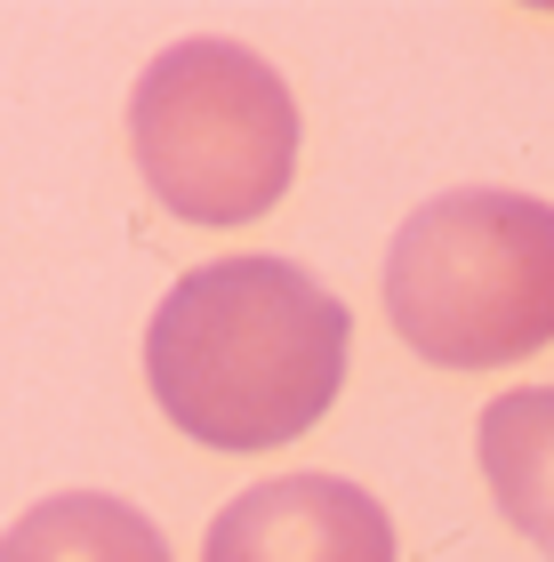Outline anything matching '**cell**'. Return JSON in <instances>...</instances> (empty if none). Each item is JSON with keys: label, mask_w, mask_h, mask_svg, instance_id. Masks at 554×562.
<instances>
[{"label": "cell", "mask_w": 554, "mask_h": 562, "mask_svg": "<svg viewBox=\"0 0 554 562\" xmlns=\"http://www.w3.org/2000/svg\"><path fill=\"white\" fill-rule=\"evenodd\" d=\"M346 305L290 258H210L169 281L145 386L201 450H282L346 386Z\"/></svg>", "instance_id": "6da1fadb"}, {"label": "cell", "mask_w": 554, "mask_h": 562, "mask_svg": "<svg viewBox=\"0 0 554 562\" xmlns=\"http://www.w3.org/2000/svg\"><path fill=\"white\" fill-rule=\"evenodd\" d=\"M386 322L442 370H507L554 346V201L459 186L402 217Z\"/></svg>", "instance_id": "7a4b0ae2"}, {"label": "cell", "mask_w": 554, "mask_h": 562, "mask_svg": "<svg viewBox=\"0 0 554 562\" xmlns=\"http://www.w3.org/2000/svg\"><path fill=\"white\" fill-rule=\"evenodd\" d=\"M129 145L154 201L185 225H249L290 193L297 97L258 48L193 33L137 72Z\"/></svg>", "instance_id": "3957f363"}, {"label": "cell", "mask_w": 554, "mask_h": 562, "mask_svg": "<svg viewBox=\"0 0 554 562\" xmlns=\"http://www.w3.org/2000/svg\"><path fill=\"white\" fill-rule=\"evenodd\" d=\"M201 562H394V515L346 474H273L210 522Z\"/></svg>", "instance_id": "277c9868"}, {"label": "cell", "mask_w": 554, "mask_h": 562, "mask_svg": "<svg viewBox=\"0 0 554 562\" xmlns=\"http://www.w3.org/2000/svg\"><path fill=\"white\" fill-rule=\"evenodd\" d=\"M483 474H490V498L522 539H531L554 562V386H515L483 411Z\"/></svg>", "instance_id": "5b68a950"}, {"label": "cell", "mask_w": 554, "mask_h": 562, "mask_svg": "<svg viewBox=\"0 0 554 562\" xmlns=\"http://www.w3.org/2000/svg\"><path fill=\"white\" fill-rule=\"evenodd\" d=\"M0 562H169V539L113 491H57L0 530Z\"/></svg>", "instance_id": "8992f818"}]
</instances>
